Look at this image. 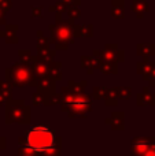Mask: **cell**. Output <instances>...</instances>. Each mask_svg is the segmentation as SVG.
I'll use <instances>...</instances> for the list:
<instances>
[{"label":"cell","mask_w":155,"mask_h":156,"mask_svg":"<svg viewBox=\"0 0 155 156\" xmlns=\"http://www.w3.org/2000/svg\"><path fill=\"white\" fill-rule=\"evenodd\" d=\"M25 144L33 152H49L55 147V133L45 125H34L25 134Z\"/></svg>","instance_id":"1"}]
</instances>
